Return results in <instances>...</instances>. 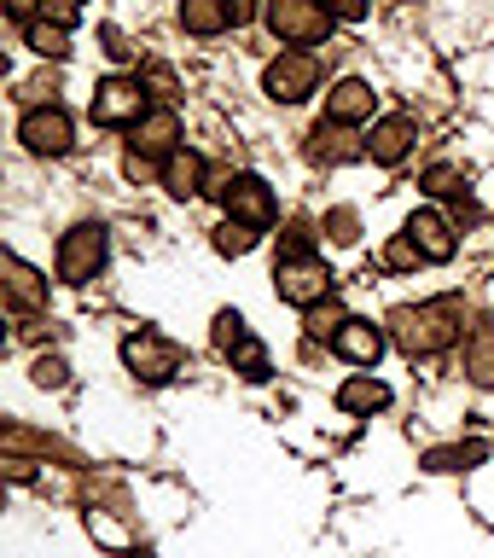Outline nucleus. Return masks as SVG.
Returning a JSON list of instances; mask_svg holds the SVG:
<instances>
[{"instance_id":"1","label":"nucleus","mask_w":494,"mask_h":558,"mask_svg":"<svg viewBox=\"0 0 494 558\" xmlns=\"http://www.w3.org/2000/svg\"><path fill=\"white\" fill-rule=\"evenodd\" d=\"M390 343L401 349V355H413V361H425V355H443V349L460 338V326H466V308H460V296H436V303H401L390 308Z\"/></svg>"},{"instance_id":"2","label":"nucleus","mask_w":494,"mask_h":558,"mask_svg":"<svg viewBox=\"0 0 494 558\" xmlns=\"http://www.w3.org/2000/svg\"><path fill=\"white\" fill-rule=\"evenodd\" d=\"M262 24H268V35L286 47H321L332 35V24H338V12H332L326 0H268V7H262Z\"/></svg>"},{"instance_id":"3","label":"nucleus","mask_w":494,"mask_h":558,"mask_svg":"<svg viewBox=\"0 0 494 558\" xmlns=\"http://www.w3.org/2000/svg\"><path fill=\"white\" fill-rule=\"evenodd\" d=\"M209 198H216L227 216L262 227V233L279 221V198H274V186L262 181V174H209Z\"/></svg>"},{"instance_id":"4","label":"nucleus","mask_w":494,"mask_h":558,"mask_svg":"<svg viewBox=\"0 0 494 558\" xmlns=\"http://www.w3.org/2000/svg\"><path fill=\"white\" fill-rule=\"evenodd\" d=\"M152 87H146V76H105L99 87H94V99H87V117L99 122V129H134L140 117L152 111Z\"/></svg>"},{"instance_id":"5","label":"nucleus","mask_w":494,"mask_h":558,"mask_svg":"<svg viewBox=\"0 0 494 558\" xmlns=\"http://www.w3.org/2000/svg\"><path fill=\"white\" fill-rule=\"evenodd\" d=\"M122 366H129L140 384H169V378H181L186 349L174 338H164V331H129V338H122Z\"/></svg>"},{"instance_id":"6","label":"nucleus","mask_w":494,"mask_h":558,"mask_svg":"<svg viewBox=\"0 0 494 558\" xmlns=\"http://www.w3.org/2000/svg\"><path fill=\"white\" fill-rule=\"evenodd\" d=\"M314 87H321V59H314L309 47L274 52L268 70H262V94L279 99V105H303V99H314Z\"/></svg>"},{"instance_id":"7","label":"nucleus","mask_w":494,"mask_h":558,"mask_svg":"<svg viewBox=\"0 0 494 558\" xmlns=\"http://www.w3.org/2000/svg\"><path fill=\"white\" fill-rule=\"evenodd\" d=\"M105 256H111V233H105L99 221H76L70 233L59 239V279L64 286H87V279H99Z\"/></svg>"},{"instance_id":"8","label":"nucleus","mask_w":494,"mask_h":558,"mask_svg":"<svg viewBox=\"0 0 494 558\" xmlns=\"http://www.w3.org/2000/svg\"><path fill=\"white\" fill-rule=\"evenodd\" d=\"M274 291H279V303H291V308H314L332 296V268L321 256H279L274 262Z\"/></svg>"},{"instance_id":"9","label":"nucleus","mask_w":494,"mask_h":558,"mask_svg":"<svg viewBox=\"0 0 494 558\" xmlns=\"http://www.w3.org/2000/svg\"><path fill=\"white\" fill-rule=\"evenodd\" d=\"M17 140H24V151H35V157H64L76 146V122H70L64 105H29V111L17 117Z\"/></svg>"},{"instance_id":"10","label":"nucleus","mask_w":494,"mask_h":558,"mask_svg":"<svg viewBox=\"0 0 494 558\" xmlns=\"http://www.w3.org/2000/svg\"><path fill=\"white\" fill-rule=\"evenodd\" d=\"M174 146H181V111H174L169 99H157L152 111H146V117H140L134 129H129V151L164 169V157H169Z\"/></svg>"},{"instance_id":"11","label":"nucleus","mask_w":494,"mask_h":558,"mask_svg":"<svg viewBox=\"0 0 494 558\" xmlns=\"http://www.w3.org/2000/svg\"><path fill=\"white\" fill-rule=\"evenodd\" d=\"M157 186H164L169 198L192 204V198H204V192H209V163H204L192 146H174V151L164 157V169H157Z\"/></svg>"},{"instance_id":"12","label":"nucleus","mask_w":494,"mask_h":558,"mask_svg":"<svg viewBox=\"0 0 494 558\" xmlns=\"http://www.w3.org/2000/svg\"><path fill=\"white\" fill-rule=\"evenodd\" d=\"M401 233L425 251V262H454V251H460V227H454V216H443V209H413Z\"/></svg>"},{"instance_id":"13","label":"nucleus","mask_w":494,"mask_h":558,"mask_svg":"<svg viewBox=\"0 0 494 558\" xmlns=\"http://www.w3.org/2000/svg\"><path fill=\"white\" fill-rule=\"evenodd\" d=\"M413 146H419V122H413V117H378L373 134H366V157H373L378 169L408 163Z\"/></svg>"},{"instance_id":"14","label":"nucleus","mask_w":494,"mask_h":558,"mask_svg":"<svg viewBox=\"0 0 494 558\" xmlns=\"http://www.w3.org/2000/svg\"><path fill=\"white\" fill-rule=\"evenodd\" d=\"M373 111H378L373 82L344 76V82H332V87H326V117H332V122H344V129H361V122H373Z\"/></svg>"},{"instance_id":"15","label":"nucleus","mask_w":494,"mask_h":558,"mask_svg":"<svg viewBox=\"0 0 494 558\" xmlns=\"http://www.w3.org/2000/svg\"><path fill=\"white\" fill-rule=\"evenodd\" d=\"M384 338H390V326H373V320H361V314H349L344 331L332 338V349H338V355H344L349 366H378Z\"/></svg>"},{"instance_id":"16","label":"nucleus","mask_w":494,"mask_h":558,"mask_svg":"<svg viewBox=\"0 0 494 558\" xmlns=\"http://www.w3.org/2000/svg\"><path fill=\"white\" fill-rule=\"evenodd\" d=\"M356 157H366V140H349L344 122L321 117L309 134V163H356Z\"/></svg>"},{"instance_id":"17","label":"nucleus","mask_w":494,"mask_h":558,"mask_svg":"<svg viewBox=\"0 0 494 558\" xmlns=\"http://www.w3.org/2000/svg\"><path fill=\"white\" fill-rule=\"evenodd\" d=\"M466 378L478 384V390H494V314H483V320L466 331Z\"/></svg>"},{"instance_id":"18","label":"nucleus","mask_w":494,"mask_h":558,"mask_svg":"<svg viewBox=\"0 0 494 558\" xmlns=\"http://www.w3.org/2000/svg\"><path fill=\"white\" fill-rule=\"evenodd\" d=\"M338 408H344V413H384V408H390V384L373 378V373L344 378V384H338Z\"/></svg>"},{"instance_id":"19","label":"nucleus","mask_w":494,"mask_h":558,"mask_svg":"<svg viewBox=\"0 0 494 558\" xmlns=\"http://www.w3.org/2000/svg\"><path fill=\"white\" fill-rule=\"evenodd\" d=\"M181 29L209 41V35L233 29V17H227V0H181Z\"/></svg>"},{"instance_id":"20","label":"nucleus","mask_w":494,"mask_h":558,"mask_svg":"<svg viewBox=\"0 0 494 558\" xmlns=\"http://www.w3.org/2000/svg\"><path fill=\"white\" fill-rule=\"evenodd\" d=\"M7 291H12V303H17V308H41V303H47L41 274H35L29 262H17V256H7Z\"/></svg>"},{"instance_id":"21","label":"nucleus","mask_w":494,"mask_h":558,"mask_svg":"<svg viewBox=\"0 0 494 558\" xmlns=\"http://www.w3.org/2000/svg\"><path fill=\"white\" fill-rule=\"evenodd\" d=\"M209 244H216V256H251L256 244H262V227L239 221V216H227L216 233H209Z\"/></svg>"},{"instance_id":"22","label":"nucleus","mask_w":494,"mask_h":558,"mask_svg":"<svg viewBox=\"0 0 494 558\" xmlns=\"http://www.w3.org/2000/svg\"><path fill=\"white\" fill-rule=\"evenodd\" d=\"M221 355L233 361V373H239L244 384H262V378L274 373V366H268V349H262V343L251 338V331H244V338H239L233 349H221Z\"/></svg>"},{"instance_id":"23","label":"nucleus","mask_w":494,"mask_h":558,"mask_svg":"<svg viewBox=\"0 0 494 558\" xmlns=\"http://www.w3.org/2000/svg\"><path fill=\"white\" fill-rule=\"evenodd\" d=\"M24 47L35 52V59H64V52H70V29L35 17V24H24Z\"/></svg>"},{"instance_id":"24","label":"nucleus","mask_w":494,"mask_h":558,"mask_svg":"<svg viewBox=\"0 0 494 558\" xmlns=\"http://www.w3.org/2000/svg\"><path fill=\"white\" fill-rule=\"evenodd\" d=\"M344 320H349V308L338 303V296H326V303L303 308V326H309V338H338V331H344Z\"/></svg>"},{"instance_id":"25","label":"nucleus","mask_w":494,"mask_h":558,"mask_svg":"<svg viewBox=\"0 0 494 558\" xmlns=\"http://www.w3.org/2000/svg\"><path fill=\"white\" fill-rule=\"evenodd\" d=\"M489 460V442H460V448H431L425 453V471H466V465H478Z\"/></svg>"},{"instance_id":"26","label":"nucleus","mask_w":494,"mask_h":558,"mask_svg":"<svg viewBox=\"0 0 494 558\" xmlns=\"http://www.w3.org/2000/svg\"><path fill=\"white\" fill-rule=\"evenodd\" d=\"M419 186H425L431 198H460V192H466V169L460 163H431L425 174H419Z\"/></svg>"},{"instance_id":"27","label":"nucleus","mask_w":494,"mask_h":558,"mask_svg":"<svg viewBox=\"0 0 494 558\" xmlns=\"http://www.w3.org/2000/svg\"><path fill=\"white\" fill-rule=\"evenodd\" d=\"M419 262H425V251H419L408 233H396V239H390V251H384V268H396V274H413Z\"/></svg>"},{"instance_id":"28","label":"nucleus","mask_w":494,"mask_h":558,"mask_svg":"<svg viewBox=\"0 0 494 558\" xmlns=\"http://www.w3.org/2000/svg\"><path fill=\"white\" fill-rule=\"evenodd\" d=\"M326 239L332 244H356L361 239V216L356 209H326Z\"/></svg>"},{"instance_id":"29","label":"nucleus","mask_w":494,"mask_h":558,"mask_svg":"<svg viewBox=\"0 0 494 558\" xmlns=\"http://www.w3.org/2000/svg\"><path fill=\"white\" fill-rule=\"evenodd\" d=\"M279 256H314V227L309 221H291L286 239H279Z\"/></svg>"},{"instance_id":"30","label":"nucleus","mask_w":494,"mask_h":558,"mask_svg":"<svg viewBox=\"0 0 494 558\" xmlns=\"http://www.w3.org/2000/svg\"><path fill=\"white\" fill-rule=\"evenodd\" d=\"M239 338H244V314L239 308H221L216 314V349H233Z\"/></svg>"},{"instance_id":"31","label":"nucleus","mask_w":494,"mask_h":558,"mask_svg":"<svg viewBox=\"0 0 494 558\" xmlns=\"http://www.w3.org/2000/svg\"><path fill=\"white\" fill-rule=\"evenodd\" d=\"M64 378H70L64 355H41V361H35V384H41V390H59Z\"/></svg>"},{"instance_id":"32","label":"nucleus","mask_w":494,"mask_h":558,"mask_svg":"<svg viewBox=\"0 0 494 558\" xmlns=\"http://www.w3.org/2000/svg\"><path fill=\"white\" fill-rule=\"evenodd\" d=\"M448 216H454V227H478L483 221V204L471 198V186L460 192V198H448Z\"/></svg>"},{"instance_id":"33","label":"nucleus","mask_w":494,"mask_h":558,"mask_svg":"<svg viewBox=\"0 0 494 558\" xmlns=\"http://www.w3.org/2000/svg\"><path fill=\"white\" fill-rule=\"evenodd\" d=\"M41 17H47V24H76V17H82V0H41Z\"/></svg>"},{"instance_id":"34","label":"nucleus","mask_w":494,"mask_h":558,"mask_svg":"<svg viewBox=\"0 0 494 558\" xmlns=\"http://www.w3.org/2000/svg\"><path fill=\"white\" fill-rule=\"evenodd\" d=\"M262 7H268V0H227V17H233V29H244L262 17Z\"/></svg>"},{"instance_id":"35","label":"nucleus","mask_w":494,"mask_h":558,"mask_svg":"<svg viewBox=\"0 0 494 558\" xmlns=\"http://www.w3.org/2000/svg\"><path fill=\"white\" fill-rule=\"evenodd\" d=\"M7 7V17H17V24H35L41 17V0H0Z\"/></svg>"},{"instance_id":"36","label":"nucleus","mask_w":494,"mask_h":558,"mask_svg":"<svg viewBox=\"0 0 494 558\" xmlns=\"http://www.w3.org/2000/svg\"><path fill=\"white\" fill-rule=\"evenodd\" d=\"M332 12H338V24H356V17H366V0H326Z\"/></svg>"},{"instance_id":"37","label":"nucleus","mask_w":494,"mask_h":558,"mask_svg":"<svg viewBox=\"0 0 494 558\" xmlns=\"http://www.w3.org/2000/svg\"><path fill=\"white\" fill-rule=\"evenodd\" d=\"M7 477H12V483H29V460H17V453H12V460H7Z\"/></svg>"}]
</instances>
